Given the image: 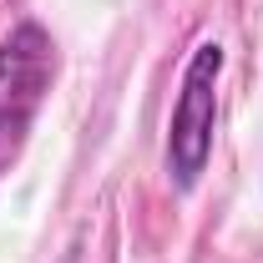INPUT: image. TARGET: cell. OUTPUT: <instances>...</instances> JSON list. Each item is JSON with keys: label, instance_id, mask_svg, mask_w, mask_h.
<instances>
[{"label": "cell", "instance_id": "obj_1", "mask_svg": "<svg viewBox=\"0 0 263 263\" xmlns=\"http://www.w3.org/2000/svg\"><path fill=\"white\" fill-rule=\"evenodd\" d=\"M218 71H223V46L202 41L182 71V91L172 106L167 127V172L177 187H193L213 157V132H218Z\"/></svg>", "mask_w": 263, "mask_h": 263}, {"label": "cell", "instance_id": "obj_2", "mask_svg": "<svg viewBox=\"0 0 263 263\" xmlns=\"http://www.w3.org/2000/svg\"><path fill=\"white\" fill-rule=\"evenodd\" d=\"M56 76V46L35 21L15 26L0 41V167L10 162L31 132L41 101Z\"/></svg>", "mask_w": 263, "mask_h": 263}]
</instances>
